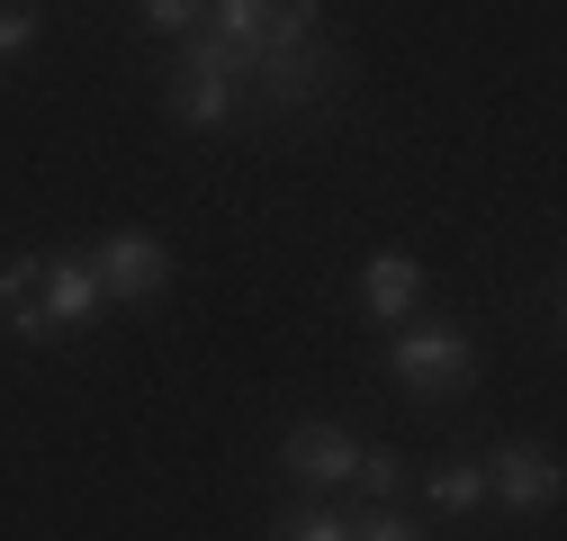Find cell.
I'll return each mask as SVG.
<instances>
[{
    "label": "cell",
    "instance_id": "obj_3",
    "mask_svg": "<svg viewBox=\"0 0 567 541\" xmlns=\"http://www.w3.org/2000/svg\"><path fill=\"white\" fill-rule=\"evenodd\" d=\"M91 270H100V298H109V307H145V298H163V280H172V253H163L145 226H117V235L91 244Z\"/></svg>",
    "mask_w": 567,
    "mask_h": 541
},
{
    "label": "cell",
    "instance_id": "obj_14",
    "mask_svg": "<svg viewBox=\"0 0 567 541\" xmlns=\"http://www.w3.org/2000/svg\"><path fill=\"white\" fill-rule=\"evenodd\" d=\"M37 37V0H0V54H19Z\"/></svg>",
    "mask_w": 567,
    "mask_h": 541
},
{
    "label": "cell",
    "instance_id": "obj_15",
    "mask_svg": "<svg viewBox=\"0 0 567 541\" xmlns=\"http://www.w3.org/2000/svg\"><path fill=\"white\" fill-rule=\"evenodd\" d=\"M351 541H423V532H414L405 514H388V506H370L361 523H351Z\"/></svg>",
    "mask_w": 567,
    "mask_h": 541
},
{
    "label": "cell",
    "instance_id": "obj_7",
    "mask_svg": "<svg viewBox=\"0 0 567 541\" xmlns=\"http://www.w3.org/2000/svg\"><path fill=\"white\" fill-rule=\"evenodd\" d=\"M0 325L19 344H54V307H45V253H19L0 270Z\"/></svg>",
    "mask_w": 567,
    "mask_h": 541
},
{
    "label": "cell",
    "instance_id": "obj_4",
    "mask_svg": "<svg viewBox=\"0 0 567 541\" xmlns=\"http://www.w3.org/2000/svg\"><path fill=\"white\" fill-rule=\"evenodd\" d=\"M477 469H486V497L505 506V514H540V506H558V460L532 451V442H495Z\"/></svg>",
    "mask_w": 567,
    "mask_h": 541
},
{
    "label": "cell",
    "instance_id": "obj_13",
    "mask_svg": "<svg viewBox=\"0 0 567 541\" xmlns=\"http://www.w3.org/2000/svg\"><path fill=\"white\" fill-rule=\"evenodd\" d=\"M145 10V28H172V37H189L198 19H207V0H135Z\"/></svg>",
    "mask_w": 567,
    "mask_h": 541
},
{
    "label": "cell",
    "instance_id": "obj_6",
    "mask_svg": "<svg viewBox=\"0 0 567 541\" xmlns=\"http://www.w3.org/2000/svg\"><path fill=\"white\" fill-rule=\"evenodd\" d=\"M351 460H361V442L342 425H289L279 433V469H289L298 488H351Z\"/></svg>",
    "mask_w": 567,
    "mask_h": 541
},
{
    "label": "cell",
    "instance_id": "obj_11",
    "mask_svg": "<svg viewBox=\"0 0 567 541\" xmlns=\"http://www.w3.org/2000/svg\"><path fill=\"white\" fill-rule=\"evenodd\" d=\"M396 479H405V460H396V451H370V442H361V460H351V497L388 506V497H396Z\"/></svg>",
    "mask_w": 567,
    "mask_h": 541
},
{
    "label": "cell",
    "instance_id": "obj_9",
    "mask_svg": "<svg viewBox=\"0 0 567 541\" xmlns=\"http://www.w3.org/2000/svg\"><path fill=\"white\" fill-rule=\"evenodd\" d=\"M414 298H423V262H414V253H370V270H361V307H370L379 325H396Z\"/></svg>",
    "mask_w": 567,
    "mask_h": 541
},
{
    "label": "cell",
    "instance_id": "obj_10",
    "mask_svg": "<svg viewBox=\"0 0 567 541\" xmlns=\"http://www.w3.org/2000/svg\"><path fill=\"white\" fill-rule=\"evenodd\" d=\"M423 497H433L442 514H477V506H486V469H477V460H433Z\"/></svg>",
    "mask_w": 567,
    "mask_h": 541
},
{
    "label": "cell",
    "instance_id": "obj_5",
    "mask_svg": "<svg viewBox=\"0 0 567 541\" xmlns=\"http://www.w3.org/2000/svg\"><path fill=\"white\" fill-rule=\"evenodd\" d=\"M252 100H244V82L226 73V63H207L198 45L181 54V73H172V118L181 126H235Z\"/></svg>",
    "mask_w": 567,
    "mask_h": 541
},
{
    "label": "cell",
    "instance_id": "obj_2",
    "mask_svg": "<svg viewBox=\"0 0 567 541\" xmlns=\"http://www.w3.org/2000/svg\"><path fill=\"white\" fill-rule=\"evenodd\" d=\"M388 370L405 397H468L477 388V344L460 325H405L388 344Z\"/></svg>",
    "mask_w": 567,
    "mask_h": 541
},
{
    "label": "cell",
    "instance_id": "obj_12",
    "mask_svg": "<svg viewBox=\"0 0 567 541\" xmlns=\"http://www.w3.org/2000/svg\"><path fill=\"white\" fill-rule=\"evenodd\" d=\"M270 541H351V514H289Z\"/></svg>",
    "mask_w": 567,
    "mask_h": 541
},
{
    "label": "cell",
    "instance_id": "obj_1",
    "mask_svg": "<svg viewBox=\"0 0 567 541\" xmlns=\"http://www.w3.org/2000/svg\"><path fill=\"white\" fill-rule=\"evenodd\" d=\"M342 91V54L324 45V37H298V45H270L252 73H244V100L261 109V118H307V109H324Z\"/></svg>",
    "mask_w": 567,
    "mask_h": 541
},
{
    "label": "cell",
    "instance_id": "obj_8",
    "mask_svg": "<svg viewBox=\"0 0 567 541\" xmlns=\"http://www.w3.org/2000/svg\"><path fill=\"white\" fill-rule=\"evenodd\" d=\"M45 307H54V334H91L100 325V270H91V253H63V262H45Z\"/></svg>",
    "mask_w": 567,
    "mask_h": 541
}]
</instances>
